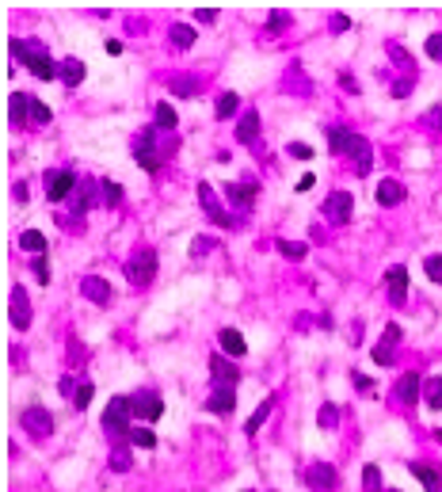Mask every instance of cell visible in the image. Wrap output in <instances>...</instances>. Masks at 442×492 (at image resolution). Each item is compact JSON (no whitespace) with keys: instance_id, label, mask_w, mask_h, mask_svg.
<instances>
[{"instance_id":"cell-1","label":"cell","mask_w":442,"mask_h":492,"mask_svg":"<svg viewBox=\"0 0 442 492\" xmlns=\"http://www.w3.org/2000/svg\"><path fill=\"white\" fill-rule=\"evenodd\" d=\"M328 146H332L336 157H351L358 176H370V168H374V146H370L363 134H351V130L328 126Z\"/></svg>"},{"instance_id":"cell-2","label":"cell","mask_w":442,"mask_h":492,"mask_svg":"<svg viewBox=\"0 0 442 492\" xmlns=\"http://www.w3.org/2000/svg\"><path fill=\"white\" fill-rule=\"evenodd\" d=\"M157 134L160 130L157 126H149V130H141L138 138H133V157H138V164H141V172H160V149H157Z\"/></svg>"},{"instance_id":"cell-3","label":"cell","mask_w":442,"mask_h":492,"mask_svg":"<svg viewBox=\"0 0 442 492\" xmlns=\"http://www.w3.org/2000/svg\"><path fill=\"white\" fill-rule=\"evenodd\" d=\"M130 416H133V401L130 397H111L107 408H104V427L111 435H126L130 439Z\"/></svg>"},{"instance_id":"cell-4","label":"cell","mask_w":442,"mask_h":492,"mask_svg":"<svg viewBox=\"0 0 442 492\" xmlns=\"http://www.w3.org/2000/svg\"><path fill=\"white\" fill-rule=\"evenodd\" d=\"M77 187H80V180H77L73 168H50V172H46V199H50V202L73 199Z\"/></svg>"},{"instance_id":"cell-5","label":"cell","mask_w":442,"mask_h":492,"mask_svg":"<svg viewBox=\"0 0 442 492\" xmlns=\"http://www.w3.org/2000/svg\"><path fill=\"white\" fill-rule=\"evenodd\" d=\"M153 275H157V248H138L126 260V279L133 286H145L153 283Z\"/></svg>"},{"instance_id":"cell-6","label":"cell","mask_w":442,"mask_h":492,"mask_svg":"<svg viewBox=\"0 0 442 492\" xmlns=\"http://www.w3.org/2000/svg\"><path fill=\"white\" fill-rule=\"evenodd\" d=\"M19 424H23V432H31L35 439H46L50 432H54V416H50L43 405L23 408V412H19Z\"/></svg>"},{"instance_id":"cell-7","label":"cell","mask_w":442,"mask_h":492,"mask_svg":"<svg viewBox=\"0 0 442 492\" xmlns=\"http://www.w3.org/2000/svg\"><path fill=\"white\" fill-rule=\"evenodd\" d=\"M199 202H202V210H206V218H210L214 225H221V229H229V225H233V218L221 210L218 195H214V183H206V180L199 183Z\"/></svg>"},{"instance_id":"cell-8","label":"cell","mask_w":442,"mask_h":492,"mask_svg":"<svg viewBox=\"0 0 442 492\" xmlns=\"http://www.w3.org/2000/svg\"><path fill=\"white\" fill-rule=\"evenodd\" d=\"M351 210H355L351 191H332V195L324 199V218H328V222H336V225H343L347 218H351Z\"/></svg>"},{"instance_id":"cell-9","label":"cell","mask_w":442,"mask_h":492,"mask_svg":"<svg viewBox=\"0 0 442 492\" xmlns=\"http://www.w3.org/2000/svg\"><path fill=\"white\" fill-rule=\"evenodd\" d=\"M130 401H133V416H141V420H160L164 416V401L153 393V389H138Z\"/></svg>"},{"instance_id":"cell-10","label":"cell","mask_w":442,"mask_h":492,"mask_svg":"<svg viewBox=\"0 0 442 492\" xmlns=\"http://www.w3.org/2000/svg\"><path fill=\"white\" fill-rule=\"evenodd\" d=\"M397 344H400V324L389 321L385 332H382V340H377V347H374V363H377V366H389V363H393Z\"/></svg>"},{"instance_id":"cell-11","label":"cell","mask_w":442,"mask_h":492,"mask_svg":"<svg viewBox=\"0 0 442 492\" xmlns=\"http://www.w3.org/2000/svg\"><path fill=\"white\" fill-rule=\"evenodd\" d=\"M385 286H389V302L404 305V298H408V268L404 263H393V268L385 271Z\"/></svg>"},{"instance_id":"cell-12","label":"cell","mask_w":442,"mask_h":492,"mask_svg":"<svg viewBox=\"0 0 442 492\" xmlns=\"http://www.w3.org/2000/svg\"><path fill=\"white\" fill-rule=\"evenodd\" d=\"M305 481H309L316 492H332L339 485V474H336V466H328V462H313L305 469Z\"/></svg>"},{"instance_id":"cell-13","label":"cell","mask_w":442,"mask_h":492,"mask_svg":"<svg viewBox=\"0 0 442 492\" xmlns=\"http://www.w3.org/2000/svg\"><path fill=\"white\" fill-rule=\"evenodd\" d=\"M419 389H424V378L408 371L404 378H397V386H393V397H397V401L408 408V405H416V401H419Z\"/></svg>"},{"instance_id":"cell-14","label":"cell","mask_w":442,"mask_h":492,"mask_svg":"<svg viewBox=\"0 0 442 492\" xmlns=\"http://www.w3.org/2000/svg\"><path fill=\"white\" fill-rule=\"evenodd\" d=\"M236 408V386H214L210 401H206V412H218V416H229Z\"/></svg>"},{"instance_id":"cell-15","label":"cell","mask_w":442,"mask_h":492,"mask_svg":"<svg viewBox=\"0 0 442 492\" xmlns=\"http://www.w3.org/2000/svg\"><path fill=\"white\" fill-rule=\"evenodd\" d=\"M8 122L12 126H31V96L27 92H16V96H8Z\"/></svg>"},{"instance_id":"cell-16","label":"cell","mask_w":442,"mask_h":492,"mask_svg":"<svg viewBox=\"0 0 442 492\" xmlns=\"http://www.w3.org/2000/svg\"><path fill=\"white\" fill-rule=\"evenodd\" d=\"M255 195H260L255 183H225V199L233 202V210H248L255 202Z\"/></svg>"},{"instance_id":"cell-17","label":"cell","mask_w":442,"mask_h":492,"mask_svg":"<svg viewBox=\"0 0 442 492\" xmlns=\"http://www.w3.org/2000/svg\"><path fill=\"white\" fill-rule=\"evenodd\" d=\"M99 187H104V183H96V180H80L77 195L69 199V210H73V214H84V210L92 207V202L99 199Z\"/></svg>"},{"instance_id":"cell-18","label":"cell","mask_w":442,"mask_h":492,"mask_svg":"<svg viewBox=\"0 0 442 492\" xmlns=\"http://www.w3.org/2000/svg\"><path fill=\"white\" fill-rule=\"evenodd\" d=\"M210 378H214V386H236L241 382V371H236L229 359L210 355Z\"/></svg>"},{"instance_id":"cell-19","label":"cell","mask_w":442,"mask_h":492,"mask_svg":"<svg viewBox=\"0 0 442 492\" xmlns=\"http://www.w3.org/2000/svg\"><path fill=\"white\" fill-rule=\"evenodd\" d=\"M12 324L23 332V328H31V298L23 286H12Z\"/></svg>"},{"instance_id":"cell-20","label":"cell","mask_w":442,"mask_h":492,"mask_svg":"<svg viewBox=\"0 0 442 492\" xmlns=\"http://www.w3.org/2000/svg\"><path fill=\"white\" fill-rule=\"evenodd\" d=\"M80 294H84L88 302H111V283L99 279V275H88V279H80Z\"/></svg>"},{"instance_id":"cell-21","label":"cell","mask_w":442,"mask_h":492,"mask_svg":"<svg viewBox=\"0 0 442 492\" xmlns=\"http://www.w3.org/2000/svg\"><path fill=\"white\" fill-rule=\"evenodd\" d=\"M218 340H221V351H225V355H233V359L248 355V344H244V336L236 332V328H221Z\"/></svg>"},{"instance_id":"cell-22","label":"cell","mask_w":442,"mask_h":492,"mask_svg":"<svg viewBox=\"0 0 442 492\" xmlns=\"http://www.w3.org/2000/svg\"><path fill=\"white\" fill-rule=\"evenodd\" d=\"M255 138H260V115H255V107H252V111L241 115V122H236V141L248 146V141H255Z\"/></svg>"},{"instance_id":"cell-23","label":"cell","mask_w":442,"mask_h":492,"mask_svg":"<svg viewBox=\"0 0 442 492\" xmlns=\"http://www.w3.org/2000/svg\"><path fill=\"white\" fill-rule=\"evenodd\" d=\"M57 77L65 80L69 88H77L80 80H84V61H77V58H65V61L57 65Z\"/></svg>"},{"instance_id":"cell-24","label":"cell","mask_w":442,"mask_h":492,"mask_svg":"<svg viewBox=\"0 0 442 492\" xmlns=\"http://www.w3.org/2000/svg\"><path fill=\"white\" fill-rule=\"evenodd\" d=\"M377 202H382V207H397V202H404V187H400L397 180H382V183H377Z\"/></svg>"},{"instance_id":"cell-25","label":"cell","mask_w":442,"mask_h":492,"mask_svg":"<svg viewBox=\"0 0 442 492\" xmlns=\"http://www.w3.org/2000/svg\"><path fill=\"white\" fill-rule=\"evenodd\" d=\"M424 405L431 408V412H438V408H442V374H431L424 382Z\"/></svg>"},{"instance_id":"cell-26","label":"cell","mask_w":442,"mask_h":492,"mask_svg":"<svg viewBox=\"0 0 442 492\" xmlns=\"http://www.w3.org/2000/svg\"><path fill=\"white\" fill-rule=\"evenodd\" d=\"M408 469H412V474L424 481L427 492H438V488H442V474H438V469H431V466H424V462H408Z\"/></svg>"},{"instance_id":"cell-27","label":"cell","mask_w":442,"mask_h":492,"mask_svg":"<svg viewBox=\"0 0 442 492\" xmlns=\"http://www.w3.org/2000/svg\"><path fill=\"white\" fill-rule=\"evenodd\" d=\"M275 401H279V397H263V401H260V408H255V412L248 416V424H244V432H248V435H255V432H260V427H263V420L271 416Z\"/></svg>"},{"instance_id":"cell-28","label":"cell","mask_w":442,"mask_h":492,"mask_svg":"<svg viewBox=\"0 0 442 492\" xmlns=\"http://www.w3.org/2000/svg\"><path fill=\"white\" fill-rule=\"evenodd\" d=\"M8 50H12V54L23 61V65H31V61H35L38 54H46V50L38 46V43H23V38H12V43H8Z\"/></svg>"},{"instance_id":"cell-29","label":"cell","mask_w":442,"mask_h":492,"mask_svg":"<svg viewBox=\"0 0 442 492\" xmlns=\"http://www.w3.org/2000/svg\"><path fill=\"white\" fill-rule=\"evenodd\" d=\"M19 248H27L35 256H46V237L38 229H23V233H19Z\"/></svg>"},{"instance_id":"cell-30","label":"cell","mask_w":442,"mask_h":492,"mask_svg":"<svg viewBox=\"0 0 442 492\" xmlns=\"http://www.w3.org/2000/svg\"><path fill=\"white\" fill-rule=\"evenodd\" d=\"M236 107H241V96H236V92H221L218 104H214V115H218V119H233Z\"/></svg>"},{"instance_id":"cell-31","label":"cell","mask_w":442,"mask_h":492,"mask_svg":"<svg viewBox=\"0 0 442 492\" xmlns=\"http://www.w3.org/2000/svg\"><path fill=\"white\" fill-rule=\"evenodd\" d=\"M27 69H31V73H35L38 80H54V77H57V65H54V61H50V54H38V58L31 61Z\"/></svg>"},{"instance_id":"cell-32","label":"cell","mask_w":442,"mask_h":492,"mask_svg":"<svg viewBox=\"0 0 442 492\" xmlns=\"http://www.w3.org/2000/svg\"><path fill=\"white\" fill-rule=\"evenodd\" d=\"M168 35H172V46H179V50L194 46V38H199V35H194V27H187V23H172Z\"/></svg>"},{"instance_id":"cell-33","label":"cell","mask_w":442,"mask_h":492,"mask_svg":"<svg viewBox=\"0 0 442 492\" xmlns=\"http://www.w3.org/2000/svg\"><path fill=\"white\" fill-rule=\"evenodd\" d=\"M157 130L160 134H172V130H176V107L172 104H157Z\"/></svg>"},{"instance_id":"cell-34","label":"cell","mask_w":442,"mask_h":492,"mask_svg":"<svg viewBox=\"0 0 442 492\" xmlns=\"http://www.w3.org/2000/svg\"><path fill=\"white\" fill-rule=\"evenodd\" d=\"M199 80H194V77H176V80H172V96H183V99H191V96H199Z\"/></svg>"},{"instance_id":"cell-35","label":"cell","mask_w":442,"mask_h":492,"mask_svg":"<svg viewBox=\"0 0 442 492\" xmlns=\"http://www.w3.org/2000/svg\"><path fill=\"white\" fill-rule=\"evenodd\" d=\"M279 252L286 256V260H305L309 244H305V241H279Z\"/></svg>"},{"instance_id":"cell-36","label":"cell","mask_w":442,"mask_h":492,"mask_svg":"<svg viewBox=\"0 0 442 492\" xmlns=\"http://www.w3.org/2000/svg\"><path fill=\"white\" fill-rule=\"evenodd\" d=\"M363 488H366V492H385V488H382V469H377L374 462L363 469Z\"/></svg>"},{"instance_id":"cell-37","label":"cell","mask_w":442,"mask_h":492,"mask_svg":"<svg viewBox=\"0 0 442 492\" xmlns=\"http://www.w3.org/2000/svg\"><path fill=\"white\" fill-rule=\"evenodd\" d=\"M130 443L141 447V450H153V447H157V435H153L149 427H133V432H130Z\"/></svg>"},{"instance_id":"cell-38","label":"cell","mask_w":442,"mask_h":492,"mask_svg":"<svg viewBox=\"0 0 442 492\" xmlns=\"http://www.w3.org/2000/svg\"><path fill=\"white\" fill-rule=\"evenodd\" d=\"M92 397H96V386H92V382H80L77 397H73V405H77V408H88V405H92Z\"/></svg>"},{"instance_id":"cell-39","label":"cell","mask_w":442,"mask_h":492,"mask_svg":"<svg viewBox=\"0 0 442 492\" xmlns=\"http://www.w3.org/2000/svg\"><path fill=\"white\" fill-rule=\"evenodd\" d=\"M424 271H427L431 283H442V256H427V260H424Z\"/></svg>"},{"instance_id":"cell-40","label":"cell","mask_w":442,"mask_h":492,"mask_svg":"<svg viewBox=\"0 0 442 492\" xmlns=\"http://www.w3.org/2000/svg\"><path fill=\"white\" fill-rule=\"evenodd\" d=\"M54 115H50L46 104H38V99H31V126H38V122H50Z\"/></svg>"},{"instance_id":"cell-41","label":"cell","mask_w":442,"mask_h":492,"mask_svg":"<svg viewBox=\"0 0 442 492\" xmlns=\"http://www.w3.org/2000/svg\"><path fill=\"white\" fill-rule=\"evenodd\" d=\"M286 153H290L294 160H313V146H305V141H290Z\"/></svg>"},{"instance_id":"cell-42","label":"cell","mask_w":442,"mask_h":492,"mask_svg":"<svg viewBox=\"0 0 442 492\" xmlns=\"http://www.w3.org/2000/svg\"><path fill=\"white\" fill-rule=\"evenodd\" d=\"M104 202H107V207H118V202H122V187H118L115 180L104 183Z\"/></svg>"},{"instance_id":"cell-43","label":"cell","mask_w":442,"mask_h":492,"mask_svg":"<svg viewBox=\"0 0 442 492\" xmlns=\"http://www.w3.org/2000/svg\"><path fill=\"white\" fill-rule=\"evenodd\" d=\"M336 420H339V408H336L332 401H328V405L321 408V427H324V432H332V427H336Z\"/></svg>"},{"instance_id":"cell-44","label":"cell","mask_w":442,"mask_h":492,"mask_svg":"<svg viewBox=\"0 0 442 492\" xmlns=\"http://www.w3.org/2000/svg\"><path fill=\"white\" fill-rule=\"evenodd\" d=\"M427 58H435V61H442V31H435V35H427Z\"/></svg>"},{"instance_id":"cell-45","label":"cell","mask_w":442,"mask_h":492,"mask_svg":"<svg viewBox=\"0 0 442 492\" xmlns=\"http://www.w3.org/2000/svg\"><path fill=\"white\" fill-rule=\"evenodd\" d=\"M130 462H133V458H130V450H115V454H111V469H118V474H122V469H130Z\"/></svg>"},{"instance_id":"cell-46","label":"cell","mask_w":442,"mask_h":492,"mask_svg":"<svg viewBox=\"0 0 442 492\" xmlns=\"http://www.w3.org/2000/svg\"><path fill=\"white\" fill-rule=\"evenodd\" d=\"M57 389H61V393L69 397V401H73V397H77V389H80V382H77L73 374H65V378H61V382H57Z\"/></svg>"},{"instance_id":"cell-47","label":"cell","mask_w":442,"mask_h":492,"mask_svg":"<svg viewBox=\"0 0 442 492\" xmlns=\"http://www.w3.org/2000/svg\"><path fill=\"white\" fill-rule=\"evenodd\" d=\"M35 275H38V283H50V263H46V256H35Z\"/></svg>"},{"instance_id":"cell-48","label":"cell","mask_w":442,"mask_h":492,"mask_svg":"<svg viewBox=\"0 0 442 492\" xmlns=\"http://www.w3.org/2000/svg\"><path fill=\"white\" fill-rule=\"evenodd\" d=\"M286 23H290V16H286V12H271V16H267V27H271V31H279Z\"/></svg>"},{"instance_id":"cell-49","label":"cell","mask_w":442,"mask_h":492,"mask_svg":"<svg viewBox=\"0 0 442 492\" xmlns=\"http://www.w3.org/2000/svg\"><path fill=\"white\" fill-rule=\"evenodd\" d=\"M389 54H393V58L400 61V65H412V54H408V50H400L397 43H389Z\"/></svg>"},{"instance_id":"cell-50","label":"cell","mask_w":442,"mask_h":492,"mask_svg":"<svg viewBox=\"0 0 442 492\" xmlns=\"http://www.w3.org/2000/svg\"><path fill=\"white\" fill-rule=\"evenodd\" d=\"M194 19H199V23H214V19H218V12H214V8H199V12H194Z\"/></svg>"},{"instance_id":"cell-51","label":"cell","mask_w":442,"mask_h":492,"mask_svg":"<svg viewBox=\"0 0 442 492\" xmlns=\"http://www.w3.org/2000/svg\"><path fill=\"white\" fill-rule=\"evenodd\" d=\"M424 122H435V126L442 130V107H431L427 115H424Z\"/></svg>"},{"instance_id":"cell-52","label":"cell","mask_w":442,"mask_h":492,"mask_svg":"<svg viewBox=\"0 0 442 492\" xmlns=\"http://www.w3.org/2000/svg\"><path fill=\"white\" fill-rule=\"evenodd\" d=\"M316 187V176H302L297 180V191H313Z\"/></svg>"},{"instance_id":"cell-53","label":"cell","mask_w":442,"mask_h":492,"mask_svg":"<svg viewBox=\"0 0 442 492\" xmlns=\"http://www.w3.org/2000/svg\"><path fill=\"white\" fill-rule=\"evenodd\" d=\"M347 27H351V19H347V16H332V31H347Z\"/></svg>"},{"instance_id":"cell-54","label":"cell","mask_w":442,"mask_h":492,"mask_svg":"<svg viewBox=\"0 0 442 492\" xmlns=\"http://www.w3.org/2000/svg\"><path fill=\"white\" fill-rule=\"evenodd\" d=\"M202 252H210V241H206V237L194 241V256H202Z\"/></svg>"},{"instance_id":"cell-55","label":"cell","mask_w":442,"mask_h":492,"mask_svg":"<svg viewBox=\"0 0 442 492\" xmlns=\"http://www.w3.org/2000/svg\"><path fill=\"white\" fill-rule=\"evenodd\" d=\"M355 389H363V393H366V389H370V378H366V374H355Z\"/></svg>"},{"instance_id":"cell-56","label":"cell","mask_w":442,"mask_h":492,"mask_svg":"<svg viewBox=\"0 0 442 492\" xmlns=\"http://www.w3.org/2000/svg\"><path fill=\"white\" fill-rule=\"evenodd\" d=\"M385 492H400V488H385Z\"/></svg>"},{"instance_id":"cell-57","label":"cell","mask_w":442,"mask_h":492,"mask_svg":"<svg viewBox=\"0 0 442 492\" xmlns=\"http://www.w3.org/2000/svg\"><path fill=\"white\" fill-rule=\"evenodd\" d=\"M241 492H252V488H241Z\"/></svg>"}]
</instances>
